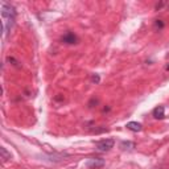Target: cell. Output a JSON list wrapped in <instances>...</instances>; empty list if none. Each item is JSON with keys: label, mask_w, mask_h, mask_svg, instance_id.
Listing matches in <instances>:
<instances>
[{"label": "cell", "mask_w": 169, "mask_h": 169, "mask_svg": "<svg viewBox=\"0 0 169 169\" xmlns=\"http://www.w3.org/2000/svg\"><path fill=\"white\" fill-rule=\"evenodd\" d=\"M114 144H115L114 139H102L95 143V148L100 151V152H107L111 148H114Z\"/></svg>", "instance_id": "7a4b0ae2"}, {"label": "cell", "mask_w": 169, "mask_h": 169, "mask_svg": "<svg viewBox=\"0 0 169 169\" xmlns=\"http://www.w3.org/2000/svg\"><path fill=\"white\" fill-rule=\"evenodd\" d=\"M91 79H92V82H95V83H99V81H100V79H99V75H96V74L92 75Z\"/></svg>", "instance_id": "30bf717a"}, {"label": "cell", "mask_w": 169, "mask_h": 169, "mask_svg": "<svg viewBox=\"0 0 169 169\" xmlns=\"http://www.w3.org/2000/svg\"><path fill=\"white\" fill-rule=\"evenodd\" d=\"M104 160L100 159V157H95V159H90L84 163V165L87 168H91V169H98V168H102L104 167Z\"/></svg>", "instance_id": "3957f363"}, {"label": "cell", "mask_w": 169, "mask_h": 169, "mask_svg": "<svg viewBox=\"0 0 169 169\" xmlns=\"http://www.w3.org/2000/svg\"><path fill=\"white\" fill-rule=\"evenodd\" d=\"M61 40H62V42L68 44V45H74V44H77V41H78L77 36H75L73 32H66Z\"/></svg>", "instance_id": "277c9868"}, {"label": "cell", "mask_w": 169, "mask_h": 169, "mask_svg": "<svg viewBox=\"0 0 169 169\" xmlns=\"http://www.w3.org/2000/svg\"><path fill=\"white\" fill-rule=\"evenodd\" d=\"M165 69H167V70H169V64L167 65V68H165Z\"/></svg>", "instance_id": "7c38bea8"}, {"label": "cell", "mask_w": 169, "mask_h": 169, "mask_svg": "<svg viewBox=\"0 0 169 169\" xmlns=\"http://www.w3.org/2000/svg\"><path fill=\"white\" fill-rule=\"evenodd\" d=\"M127 130H130L132 132H140L143 130V126H141V123H137V122H128L126 124Z\"/></svg>", "instance_id": "5b68a950"}, {"label": "cell", "mask_w": 169, "mask_h": 169, "mask_svg": "<svg viewBox=\"0 0 169 169\" xmlns=\"http://www.w3.org/2000/svg\"><path fill=\"white\" fill-rule=\"evenodd\" d=\"M164 114H165V108H164V106H157V107L153 110V112H152L155 119H164Z\"/></svg>", "instance_id": "8992f818"}, {"label": "cell", "mask_w": 169, "mask_h": 169, "mask_svg": "<svg viewBox=\"0 0 169 169\" xmlns=\"http://www.w3.org/2000/svg\"><path fill=\"white\" fill-rule=\"evenodd\" d=\"M120 148L123 151H132V149H135L136 148V144L133 143V141H122L120 143Z\"/></svg>", "instance_id": "52a82bcc"}, {"label": "cell", "mask_w": 169, "mask_h": 169, "mask_svg": "<svg viewBox=\"0 0 169 169\" xmlns=\"http://www.w3.org/2000/svg\"><path fill=\"white\" fill-rule=\"evenodd\" d=\"M164 25H165V24L163 23V20H156V21H155V26H156L157 29H163Z\"/></svg>", "instance_id": "9c48e42d"}, {"label": "cell", "mask_w": 169, "mask_h": 169, "mask_svg": "<svg viewBox=\"0 0 169 169\" xmlns=\"http://www.w3.org/2000/svg\"><path fill=\"white\" fill-rule=\"evenodd\" d=\"M0 10H2V20H3V32L4 34H8L11 29L15 25V19H16V11L11 4L8 3H2L0 4Z\"/></svg>", "instance_id": "6da1fadb"}, {"label": "cell", "mask_w": 169, "mask_h": 169, "mask_svg": "<svg viewBox=\"0 0 169 169\" xmlns=\"http://www.w3.org/2000/svg\"><path fill=\"white\" fill-rule=\"evenodd\" d=\"M164 6H165V3H160V4H157V6H156V10H157V11H159V10H161V8H163Z\"/></svg>", "instance_id": "8fae6325"}, {"label": "cell", "mask_w": 169, "mask_h": 169, "mask_svg": "<svg viewBox=\"0 0 169 169\" xmlns=\"http://www.w3.org/2000/svg\"><path fill=\"white\" fill-rule=\"evenodd\" d=\"M0 155H2V159L6 161V160H10V159H12V155H11V152H8V151L4 148V147H2L0 148Z\"/></svg>", "instance_id": "ba28073f"}]
</instances>
